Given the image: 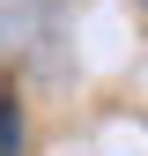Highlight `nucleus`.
Segmentation results:
<instances>
[{"mask_svg":"<svg viewBox=\"0 0 148 156\" xmlns=\"http://www.w3.org/2000/svg\"><path fill=\"white\" fill-rule=\"evenodd\" d=\"M22 149V104H15V89L0 82V156H15Z\"/></svg>","mask_w":148,"mask_h":156,"instance_id":"1","label":"nucleus"}]
</instances>
